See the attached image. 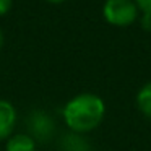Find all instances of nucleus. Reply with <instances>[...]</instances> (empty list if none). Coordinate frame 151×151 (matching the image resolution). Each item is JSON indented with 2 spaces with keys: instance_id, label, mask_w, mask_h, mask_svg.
Returning <instances> with one entry per match:
<instances>
[{
  "instance_id": "obj_1",
  "label": "nucleus",
  "mask_w": 151,
  "mask_h": 151,
  "mask_svg": "<svg viewBox=\"0 0 151 151\" xmlns=\"http://www.w3.org/2000/svg\"><path fill=\"white\" fill-rule=\"evenodd\" d=\"M106 104L94 93H80L67 101L62 109L65 125L73 133L85 135L96 130L104 120Z\"/></svg>"
},
{
  "instance_id": "obj_2",
  "label": "nucleus",
  "mask_w": 151,
  "mask_h": 151,
  "mask_svg": "<svg viewBox=\"0 0 151 151\" xmlns=\"http://www.w3.org/2000/svg\"><path fill=\"white\" fill-rule=\"evenodd\" d=\"M137 4L133 0H106L102 5V17L109 24L117 28H127L138 20Z\"/></svg>"
},
{
  "instance_id": "obj_3",
  "label": "nucleus",
  "mask_w": 151,
  "mask_h": 151,
  "mask_svg": "<svg viewBox=\"0 0 151 151\" xmlns=\"http://www.w3.org/2000/svg\"><path fill=\"white\" fill-rule=\"evenodd\" d=\"M26 127L36 141H49L55 133V122L46 111H33L26 120Z\"/></svg>"
},
{
  "instance_id": "obj_4",
  "label": "nucleus",
  "mask_w": 151,
  "mask_h": 151,
  "mask_svg": "<svg viewBox=\"0 0 151 151\" xmlns=\"http://www.w3.org/2000/svg\"><path fill=\"white\" fill-rule=\"evenodd\" d=\"M17 125V109L8 99H0V141L13 135Z\"/></svg>"
},
{
  "instance_id": "obj_5",
  "label": "nucleus",
  "mask_w": 151,
  "mask_h": 151,
  "mask_svg": "<svg viewBox=\"0 0 151 151\" xmlns=\"http://www.w3.org/2000/svg\"><path fill=\"white\" fill-rule=\"evenodd\" d=\"M5 141V151H36V140L28 133H13Z\"/></svg>"
},
{
  "instance_id": "obj_6",
  "label": "nucleus",
  "mask_w": 151,
  "mask_h": 151,
  "mask_svg": "<svg viewBox=\"0 0 151 151\" xmlns=\"http://www.w3.org/2000/svg\"><path fill=\"white\" fill-rule=\"evenodd\" d=\"M60 151H91V146L83 135L70 132L68 135L62 138Z\"/></svg>"
},
{
  "instance_id": "obj_7",
  "label": "nucleus",
  "mask_w": 151,
  "mask_h": 151,
  "mask_svg": "<svg viewBox=\"0 0 151 151\" xmlns=\"http://www.w3.org/2000/svg\"><path fill=\"white\" fill-rule=\"evenodd\" d=\"M137 107L146 119L151 120V81L145 83L137 93Z\"/></svg>"
},
{
  "instance_id": "obj_8",
  "label": "nucleus",
  "mask_w": 151,
  "mask_h": 151,
  "mask_svg": "<svg viewBox=\"0 0 151 151\" xmlns=\"http://www.w3.org/2000/svg\"><path fill=\"white\" fill-rule=\"evenodd\" d=\"M137 4L140 13L143 15H151V0H133Z\"/></svg>"
},
{
  "instance_id": "obj_9",
  "label": "nucleus",
  "mask_w": 151,
  "mask_h": 151,
  "mask_svg": "<svg viewBox=\"0 0 151 151\" xmlns=\"http://www.w3.org/2000/svg\"><path fill=\"white\" fill-rule=\"evenodd\" d=\"M12 5H13V0H0V17L7 15L12 10Z\"/></svg>"
},
{
  "instance_id": "obj_10",
  "label": "nucleus",
  "mask_w": 151,
  "mask_h": 151,
  "mask_svg": "<svg viewBox=\"0 0 151 151\" xmlns=\"http://www.w3.org/2000/svg\"><path fill=\"white\" fill-rule=\"evenodd\" d=\"M141 24L145 29H151V15H143L141 18Z\"/></svg>"
},
{
  "instance_id": "obj_11",
  "label": "nucleus",
  "mask_w": 151,
  "mask_h": 151,
  "mask_svg": "<svg viewBox=\"0 0 151 151\" xmlns=\"http://www.w3.org/2000/svg\"><path fill=\"white\" fill-rule=\"evenodd\" d=\"M4 42H5V37H4V31L0 29V50H2V47H4Z\"/></svg>"
},
{
  "instance_id": "obj_12",
  "label": "nucleus",
  "mask_w": 151,
  "mask_h": 151,
  "mask_svg": "<svg viewBox=\"0 0 151 151\" xmlns=\"http://www.w3.org/2000/svg\"><path fill=\"white\" fill-rule=\"evenodd\" d=\"M46 2H49V4H63V2H65V0H46Z\"/></svg>"
}]
</instances>
